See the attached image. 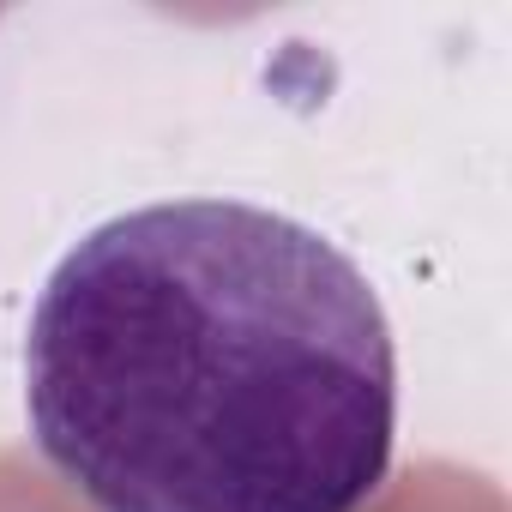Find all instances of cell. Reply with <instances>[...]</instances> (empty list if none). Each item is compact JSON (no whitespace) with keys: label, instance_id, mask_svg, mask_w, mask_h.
<instances>
[{"label":"cell","instance_id":"obj_1","mask_svg":"<svg viewBox=\"0 0 512 512\" xmlns=\"http://www.w3.org/2000/svg\"><path fill=\"white\" fill-rule=\"evenodd\" d=\"M37 452L91 512H362L398 440L368 272L247 199H157L79 235L25 332Z\"/></svg>","mask_w":512,"mask_h":512}]
</instances>
